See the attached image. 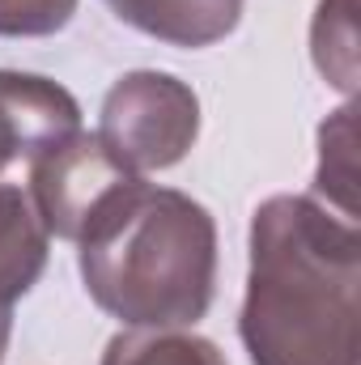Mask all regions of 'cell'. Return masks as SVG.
Returning <instances> with one entry per match:
<instances>
[{"label":"cell","instance_id":"obj_5","mask_svg":"<svg viewBox=\"0 0 361 365\" xmlns=\"http://www.w3.org/2000/svg\"><path fill=\"white\" fill-rule=\"evenodd\" d=\"M73 132H81V106L64 86L0 68V170L17 158H39Z\"/></svg>","mask_w":361,"mask_h":365},{"label":"cell","instance_id":"obj_4","mask_svg":"<svg viewBox=\"0 0 361 365\" xmlns=\"http://www.w3.org/2000/svg\"><path fill=\"white\" fill-rule=\"evenodd\" d=\"M141 175L128 170L98 132H73L64 140H56L51 149H43L39 158H30V204L39 212V221L47 225V234L81 242V234L90 230V221Z\"/></svg>","mask_w":361,"mask_h":365},{"label":"cell","instance_id":"obj_11","mask_svg":"<svg viewBox=\"0 0 361 365\" xmlns=\"http://www.w3.org/2000/svg\"><path fill=\"white\" fill-rule=\"evenodd\" d=\"M77 0H0V34L4 38H39L56 34L73 21Z\"/></svg>","mask_w":361,"mask_h":365},{"label":"cell","instance_id":"obj_12","mask_svg":"<svg viewBox=\"0 0 361 365\" xmlns=\"http://www.w3.org/2000/svg\"><path fill=\"white\" fill-rule=\"evenodd\" d=\"M9 331H13V306H0V361H4V349H9Z\"/></svg>","mask_w":361,"mask_h":365},{"label":"cell","instance_id":"obj_3","mask_svg":"<svg viewBox=\"0 0 361 365\" xmlns=\"http://www.w3.org/2000/svg\"><path fill=\"white\" fill-rule=\"evenodd\" d=\"M200 132V102L171 73H128L102 102V145L136 175L183 162Z\"/></svg>","mask_w":361,"mask_h":365},{"label":"cell","instance_id":"obj_6","mask_svg":"<svg viewBox=\"0 0 361 365\" xmlns=\"http://www.w3.org/2000/svg\"><path fill=\"white\" fill-rule=\"evenodd\" d=\"M106 9L171 47H208L243 17V0H106Z\"/></svg>","mask_w":361,"mask_h":365},{"label":"cell","instance_id":"obj_8","mask_svg":"<svg viewBox=\"0 0 361 365\" xmlns=\"http://www.w3.org/2000/svg\"><path fill=\"white\" fill-rule=\"evenodd\" d=\"M357 0H319L310 26V56L327 86L340 93L357 90Z\"/></svg>","mask_w":361,"mask_h":365},{"label":"cell","instance_id":"obj_2","mask_svg":"<svg viewBox=\"0 0 361 365\" xmlns=\"http://www.w3.org/2000/svg\"><path fill=\"white\" fill-rule=\"evenodd\" d=\"M81 280L128 327H187L217 284V225L191 195L128 182L81 234Z\"/></svg>","mask_w":361,"mask_h":365},{"label":"cell","instance_id":"obj_10","mask_svg":"<svg viewBox=\"0 0 361 365\" xmlns=\"http://www.w3.org/2000/svg\"><path fill=\"white\" fill-rule=\"evenodd\" d=\"M353 106L336 110L323 132H319V175H315V191L327 200L332 212L353 221Z\"/></svg>","mask_w":361,"mask_h":365},{"label":"cell","instance_id":"obj_7","mask_svg":"<svg viewBox=\"0 0 361 365\" xmlns=\"http://www.w3.org/2000/svg\"><path fill=\"white\" fill-rule=\"evenodd\" d=\"M47 225L21 187L0 182V306H13L47 268Z\"/></svg>","mask_w":361,"mask_h":365},{"label":"cell","instance_id":"obj_9","mask_svg":"<svg viewBox=\"0 0 361 365\" xmlns=\"http://www.w3.org/2000/svg\"><path fill=\"white\" fill-rule=\"evenodd\" d=\"M102 365H225L217 344L179 327H136L106 344Z\"/></svg>","mask_w":361,"mask_h":365},{"label":"cell","instance_id":"obj_1","mask_svg":"<svg viewBox=\"0 0 361 365\" xmlns=\"http://www.w3.org/2000/svg\"><path fill=\"white\" fill-rule=\"evenodd\" d=\"M357 225L310 195H272L251 221L243 344L255 365H357Z\"/></svg>","mask_w":361,"mask_h":365}]
</instances>
